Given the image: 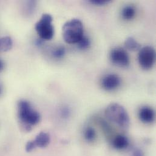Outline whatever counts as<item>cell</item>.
Returning a JSON list of instances; mask_svg holds the SVG:
<instances>
[{
  "label": "cell",
  "instance_id": "obj_1",
  "mask_svg": "<svg viewBox=\"0 0 156 156\" xmlns=\"http://www.w3.org/2000/svg\"><path fill=\"white\" fill-rule=\"evenodd\" d=\"M105 114L110 122L122 128L126 129L129 126L130 119L126 110L117 103L109 104L106 108Z\"/></svg>",
  "mask_w": 156,
  "mask_h": 156
},
{
  "label": "cell",
  "instance_id": "obj_9",
  "mask_svg": "<svg viewBox=\"0 0 156 156\" xmlns=\"http://www.w3.org/2000/svg\"><path fill=\"white\" fill-rule=\"evenodd\" d=\"M33 142L35 147L44 148L49 145L50 142V137L48 134L44 132H41L37 136Z\"/></svg>",
  "mask_w": 156,
  "mask_h": 156
},
{
  "label": "cell",
  "instance_id": "obj_21",
  "mask_svg": "<svg viewBox=\"0 0 156 156\" xmlns=\"http://www.w3.org/2000/svg\"><path fill=\"white\" fill-rule=\"evenodd\" d=\"M0 93H1V87H0Z\"/></svg>",
  "mask_w": 156,
  "mask_h": 156
},
{
  "label": "cell",
  "instance_id": "obj_5",
  "mask_svg": "<svg viewBox=\"0 0 156 156\" xmlns=\"http://www.w3.org/2000/svg\"><path fill=\"white\" fill-rule=\"evenodd\" d=\"M138 55L139 63L142 68L149 70L153 66L156 60L154 49L150 46H145L139 50Z\"/></svg>",
  "mask_w": 156,
  "mask_h": 156
},
{
  "label": "cell",
  "instance_id": "obj_14",
  "mask_svg": "<svg viewBox=\"0 0 156 156\" xmlns=\"http://www.w3.org/2000/svg\"><path fill=\"white\" fill-rule=\"evenodd\" d=\"M96 137V133L94 128L88 127L84 131V138L87 141H93Z\"/></svg>",
  "mask_w": 156,
  "mask_h": 156
},
{
  "label": "cell",
  "instance_id": "obj_4",
  "mask_svg": "<svg viewBox=\"0 0 156 156\" xmlns=\"http://www.w3.org/2000/svg\"><path fill=\"white\" fill-rule=\"evenodd\" d=\"M53 18L49 13L43 14L35 24V30L39 37L44 40H51L54 35Z\"/></svg>",
  "mask_w": 156,
  "mask_h": 156
},
{
  "label": "cell",
  "instance_id": "obj_8",
  "mask_svg": "<svg viewBox=\"0 0 156 156\" xmlns=\"http://www.w3.org/2000/svg\"><path fill=\"white\" fill-rule=\"evenodd\" d=\"M139 117L140 120L144 123H150L154 121L155 118V113L151 108L144 106L140 109Z\"/></svg>",
  "mask_w": 156,
  "mask_h": 156
},
{
  "label": "cell",
  "instance_id": "obj_16",
  "mask_svg": "<svg viewBox=\"0 0 156 156\" xmlns=\"http://www.w3.org/2000/svg\"><path fill=\"white\" fill-rule=\"evenodd\" d=\"M65 54V49L63 46H60L56 48L53 52V55L56 58H62Z\"/></svg>",
  "mask_w": 156,
  "mask_h": 156
},
{
  "label": "cell",
  "instance_id": "obj_19",
  "mask_svg": "<svg viewBox=\"0 0 156 156\" xmlns=\"http://www.w3.org/2000/svg\"><path fill=\"white\" fill-rule=\"evenodd\" d=\"M134 156H144L143 153L140 150H136L134 153Z\"/></svg>",
  "mask_w": 156,
  "mask_h": 156
},
{
  "label": "cell",
  "instance_id": "obj_17",
  "mask_svg": "<svg viewBox=\"0 0 156 156\" xmlns=\"http://www.w3.org/2000/svg\"><path fill=\"white\" fill-rule=\"evenodd\" d=\"M91 4L96 5H103L108 4L111 2L109 0H90L89 1Z\"/></svg>",
  "mask_w": 156,
  "mask_h": 156
},
{
  "label": "cell",
  "instance_id": "obj_6",
  "mask_svg": "<svg viewBox=\"0 0 156 156\" xmlns=\"http://www.w3.org/2000/svg\"><path fill=\"white\" fill-rule=\"evenodd\" d=\"M111 62L119 67L126 68L129 65L130 60L128 52L123 48L117 47L113 48L109 54Z\"/></svg>",
  "mask_w": 156,
  "mask_h": 156
},
{
  "label": "cell",
  "instance_id": "obj_11",
  "mask_svg": "<svg viewBox=\"0 0 156 156\" xmlns=\"http://www.w3.org/2000/svg\"><path fill=\"white\" fill-rule=\"evenodd\" d=\"M125 48L130 51H137L141 49V44L132 37L127 38L125 41Z\"/></svg>",
  "mask_w": 156,
  "mask_h": 156
},
{
  "label": "cell",
  "instance_id": "obj_2",
  "mask_svg": "<svg viewBox=\"0 0 156 156\" xmlns=\"http://www.w3.org/2000/svg\"><path fill=\"white\" fill-rule=\"evenodd\" d=\"M62 34L66 43L77 44L84 36L82 22L77 18H74L67 21L63 26Z\"/></svg>",
  "mask_w": 156,
  "mask_h": 156
},
{
  "label": "cell",
  "instance_id": "obj_3",
  "mask_svg": "<svg viewBox=\"0 0 156 156\" xmlns=\"http://www.w3.org/2000/svg\"><path fill=\"white\" fill-rule=\"evenodd\" d=\"M18 114L21 122L28 128L38 124L40 120L39 113L26 100H22L19 101Z\"/></svg>",
  "mask_w": 156,
  "mask_h": 156
},
{
  "label": "cell",
  "instance_id": "obj_10",
  "mask_svg": "<svg viewBox=\"0 0 156 156\" xmlns=\"http://www.w3.org/2000/svg\"><path fill=\"white\" fill-rule=\"evenodd\" d=\"M112 145L117 150H123L128 146L129 141L126 137L122 135H118L114 139Z\"/></svg>",
  "mask_w": 156,
  "mask_h": 156
},
{
  "label": "cell",
  "instance_id": "obj_13",
  "mask_svg": "<svg viewBox=\"0 0 156 156\" xmlns=\"http://www.w3.org/2000/svg\"><path fill=\"white\" fill-rule=\"evenodd\" d=\"M136 9L133 5H126L122 9V17L126 20H132L136 15Z\"/></svg>",
  "mask_w": 156,
  "mask_h": 156
},
{
  "label": "cell",
  "instance_id": "obj_20",
  "mask_svg": "<svg viewBox=\"0 0 156 156\" xmlns=\"http://www.w3.org/2000/svg\"><path fill=\"white\" fill-rule=\"evenodd\" d=\"M3 63H2V62L0 60V71H1L2 69V68H3Z\"/></svg>",
  "mask_w": 156,
  "mask_h": 156
},
{
  "label": "cell",
  "instance_id": "obj_7",
  "mask_svg": "<svg viewBox=\"0 0 156 156\" xmlns=\"http://www.w3.org/2000/svg\"><path fill=\"white\" fill-rule=\"evenodd\" d=\"M121 83L120 78L116 74H110L104 77L101 80V86L106 90H113L117 89Z\"/></svg>",
  "mask_w": 156,
  "mask_h": 156
},
{
  "label": "cell",
  "instance_id": "obj_15",
  "mask_svg": "<svg viewBox=\"0 0 156 156\" xmlns=\"http://www.w3.org/2000/svg\"><path fill=\"white\" fill-rule=\"evenodd\" d=\"M77 44L79 49L81 50H84L89 48V47L90 45V42L89 39L87 37L84 35L81 38V39L77 43Z\"/></svg>",
  "mask_w": 156,
  "mask_h": 156
},
{
  "label": "cell",
  "instance_id": "obj_12",
  "mask_svg": "<svg viewBox=\"0 0 156 156\" xmlns=\"http://www.w3.org/2000/svg\"><path fill=\"white\" fill-rule=\"evenodd\" d=\"M13 46V41L10 37H4L0 38V52H4L10 50Z\"/></svg>",
  "mask_w": 156,
  "mask_h": 156
},
{
  "label": "cell",
  "instance_id": "obj_18",
  "mask_svg": "<svg viewBox=\"0 0 156 156\" xmlns=\"http://www.w3.org/2000/svg\"><path fill=\"white\" fill-rule=\"evenodd\" d=\"M35 148V145L33 141H30L29 142L26 147V150L27 151H31L32 150H33L34 148Z\"/></svg>",
  "mask_w": 156,
  "mask_h": 156
}]
</instances>
